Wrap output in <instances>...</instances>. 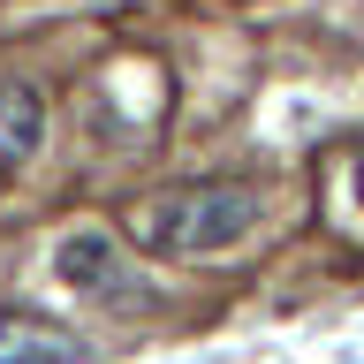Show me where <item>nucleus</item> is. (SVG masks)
I'll list each match as a JSON object with an SVG mask.
<instances>
[{"instance_id":"f257e3e1","label":"nucleus","mask_w":364,"mask_h":364,"mask_svg":"<svg viewBox=\"0 0 364 364\" xmlns=\"http://www.w3.org/2000/svg\"><path fill=\"white\" fill-rule=\"evenodd\" d=\"M258 228V190L250 182H198V190H167L136 213V243L152 258H213V250L243 243Z\"/></svg>"},{"instance_id":"f03ea898","label":"nucleus","mask_w":364,"mask_h":364,"mask_svg":"<svg viewBox=\"0 0 364 364\" xmlns=\"http://www.w3.org/2000/svg\"><path fill=\"white\" fill-rule=\"evenodd\" d=\"M53 273H61L76 296L114 304V311H152L159 304V296L136 281V258H122V243H114L107 228H68L61 243H53Z\"/></svg>"},{"instance_id":"7ed1b4c3","label":"nucleus","mask_w":364,"mask_h":364,"mask_svg":"<svg viewBox=\"0 0 364 364\" xmlns=\"http://www.w3.org/2000/svg\"><path fill=\"white\" fill-rule=\"evenodd\" d=\"M0 364H84V341L38 311H0Z\"/></svg>"},{"instance_id":"20e7f679","label":"nucleus","mask_w":364,"mask_h":364,"mask_svg":"<svg viewBox=\"0 0 364 364\" xmlns=\"http://www.w3.org/2000/svg\"><path fill=\"white\" fill-rule=\"evenodd\" d=\"M38 136H46V99L31 84H0V175H16L23 159L38 152Z\"/></svg>"},{"instance_id":"39448f33","label":"nucleus","mask_w":364,"mask_h":364,"mask_svg":"<svg viewBox=\"0 0 364 364\" xmlns=\"http://www.w3.org/2000/svg\"><path fill=\"white\" fill-rule=\"evenodd\" d=\"M357 198H364V152H357Z\"/></svg>"}]
</instances>
